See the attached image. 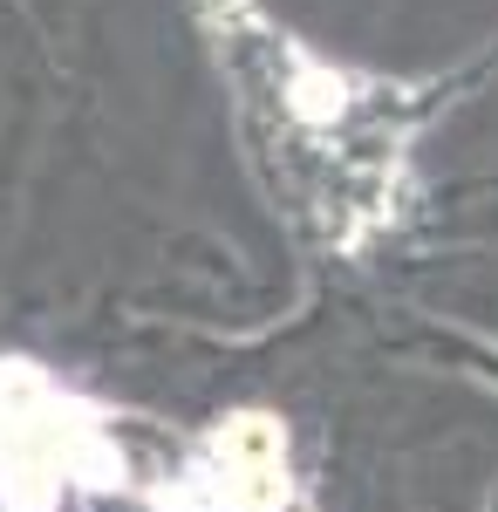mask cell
<instances>
[{
  "label": "cell",
  "mask_w": 498,
  "mask_h": 512,
  "mask_svg": "<svg viewBox=\"0 0 498 512\" xmlns=\"http://www.w3.org/2000/svg\"><path fill=\"white\" fill-rule=\"evenodd\" d=\"M280 512H307V506H280Z\"/></svg>",
  "instance_id": "6da1fadb"
}]
</instances>
